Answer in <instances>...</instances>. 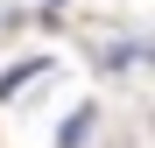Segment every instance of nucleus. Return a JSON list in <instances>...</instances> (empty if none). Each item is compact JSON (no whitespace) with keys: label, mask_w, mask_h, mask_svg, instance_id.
Returning a JSON list of instances; mask_svg holds the SVG:
<instances>
[{"label":"nucleus","mask_w":155,"mask_h":148,"mask_svg":"<svg viewBox=\"0 0 155 148\" xmlns=\"http://www.w3.org/2000/svg\"><path fill=\"white\" fill-rule=\"evenodd\" d=\"M99 127H106V113H99L92 99H85V106H71V113H64V127H57V148H99Z\"/></svg>","instance_id":"obj_1"},{"label":"nucleus","mask_w":155,"mask_h":148,"mask_svg":"<svg viewBox=\"0 0 155 148\" xmlns=\"http://www.w3.org/2000/svg\"><path fill=\"white\" fill-rule=\"evenodd\" d=\"M141 57H155V42H148V35H134V42H106V57H99V71H113V78H120V71H134Z\"/></svg>","instance_id":"obj_2"},{"label":"nucleus","mask_w":155,"mask_h":148,"mask_svg":"<svg viewBox=\"0 0 155 148\" xmlns=\"http://www.w3.org/2000/svg\"><path fill=\"white\" fill-rule=\"evenodd\" d=\"M57 14H64V0H49V21H57Z\"/></svg>","instance_id":"obj_4"},{"label":"nucleus","mask_w":155,"mask_h":148,"mask_svg":"<svg viewBox=\"0 0 155 148\" xmlns=\"http://www.w3.org/2000/svg\"><path fill=\"white\" fill-rule=\"evenodd\" d=\"M42 71H49V57H21L14 71H0V99H14V92L28 85V78H42Z\"/></svg>","instance_id":"obj_3"}]
</instances>
